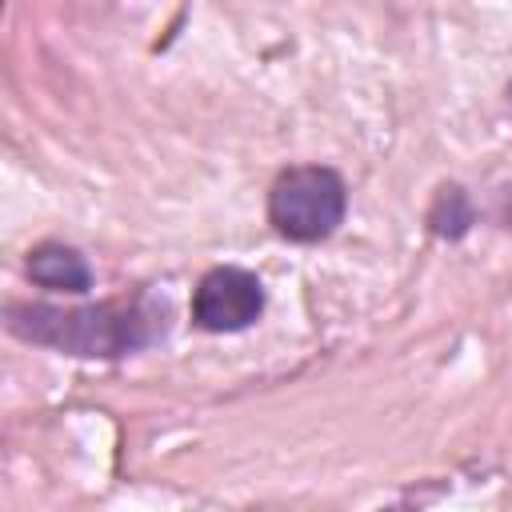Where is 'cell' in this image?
<instances>
[{
    "label": "cell",
    "mask_w": 512,
    "mask_h": 512,
    "mask_svg": "<svg viewBox=\"0 0 512 512\" xmlns=\"http://www.w3.org/2000/svg\"><path fill=\"white\" fill-rule=\"evenodd\" d=\"M4 328L32 344L76 360H124L148 352L172 332V304L156 288H136L112 300L48 304V300H8Z\"/></svg>",
    "instance_id": "obj_1"
},
{
    "label": "cell",
    "mask_w": 512,
    "mask_h": 512,
    "mask_svg": "<svg viewBox=\"0 0 512 512\" xmlns=\"http://www.w3.org/2000/svg\"><path fill=\"white\" fill-rule=\"evenodd\" d=\"M348 216V180L332 164H288L264 196L268 228L288 244H324Z\"/></svg>",
    "instance_id": "obj_2"
},
{
    "label": "cell",
    "mask_w": 512,
    "mask_h": 512,
    "mask_svg": "<svg viewBox=\"0 0 512 512\" xmlns=\"http://www.w3.org/2000/svg\"><path fill=\"white\" fill-rule=\"evenodd\" d=\"M264 308H268V288L252 268L216 264L196 280L188 316L192 328L208 336H232V332H248L264 316Z\"/></svg>",
    "instance_id": "obj_3"
},
{
    "label": "cell",
    "mask_w": 512,
    "mask_h": 512,
    "mask_svg": "<svg viewBox=\"0 0 512 512\" xmlns=\"http://www.w3.org/2000/svg\"><path fill=\"white\" fill-rule=\"evenodd\" d=\"M24 276L44 288V292H60V296H88L96 284V272L88 264V256L76 244L64 240H40L24 252Z\"/></svg>",
    "instance_id": "obj_4"
},
{
    "label": "cell",
    "mask_w": 512,
    "mask_h": 512,
    "mask_svg": "<svg viewBox=\"0 0 512 512\" xmlns=\"http://www.w3.org/2000/svg\"><path fill=\"white\" fill-rule=\"evenodd\" d=\"M476 220H480V208H476L472 192H468L460 180H444V184L432 192L428 208H424V228H428V236H436V240H444V244L464 240V236L476 228Z\"/></svg>",
    "instance_id": "obj_5"
},
{
    "label": "cell",
    "mask_w": 512,
    "mask_h": 512,
    "mask_svg": "<svg viewBox=\"0 0 512 512\" xmlns=\"http://www.w3.org/2000/svg\"><path fill=\"white\" fill-rule=\"evenodd\" d=\"M496 212H500V224L512 232V184L500 192V208H496Z\"/></svg>",
    "instance_id": "obj_6"
},
{
    "label": "cell",
    "mask_w": 512,
    "mask_h": 512,
    "mask_svg": "<svg viewBox=\"0 0 512 512\" xmlns=\"http://www.w3.org/2000/svg\"><path fill=\"white\" fill-rule=\"evenodd\" d=\"M508 104H512V80H508Z\"/></svg>",
    "instance_id": "obj_7"
}]
</instances>
